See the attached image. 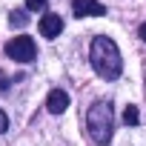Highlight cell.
Segmentation results:
<instances>
[{"instance_id":"8fae6325","label":"cell","mask_w":146,"mask_h":146,"mask_svg":"<svg viewBox=\"0 0 146 146\" xmlns=\"http://www.w3.org/2000/svg\"><path fill=\"white\" fill-rule=\"evenodd\" d=\"M6 89H9V78L0 72V92H6Z\"/></svg>"},{"instance_id":"277c9868","label":"cell","mask_w":146,"mask_h":146,"mask_svg":"<svg viewBox=\"0 0 146 146\" xmlns=\"http://www.w3.org/2000/svg\"><path fill=\"white\" fill-rule=\"evenodd\" d=\"M72 12L75 17H100L106 15V6L98 0H72Z\"/></svg>"},{"instance_id":"8992f818","label":"cell","mask_w":146,"mask_h":146,"mask_svg":"<svg viewBox=\"0 0 146 146\" xmlns=\"http://www.w3.org/2000/svg\"><path fill=\"white\" fill-rule=\"evenodd\" d=\"M60 32H63V20H60L57 15H43V17H40V35H43V37L52 40V37H57Z\"/></svg>"},{"instance_id":"3957f363","label":"cell","mask_w":146,"mask_h":146,"mask_svg":"<svg viewBox=\"0 0 146 146\" xmlns=\"http://www.w3.org/2000/svg\"><path fill=\"white\" fill-rule=\"evenodd\" d=\"M6 54L12 60H17V63H32L37 57V46H35V40L29 35H20V37H12L6 43Z\"/></svg>"},{"instance_id":"9c48e42d","label":"cell","mask_w":146,"mask_h":146,"mask_svg":"<svg viewBox=\"0 0 146 146\" xmlns=\"http://www.w3.org/2000/svg\"><path fill=\"white\" fill-rule=\"evenodd\" d=\"M43 6H46V0H26V9L29 12H40Z\"/></svg>"},{"instance_id":"52a82bcc","label":"cell","mask_w":146,"mask_h":146,"mask_svg":"<svg viewBox=\"0 0 146 146\" xmlns=\"http://www.w3.org/2000/svg\"><path fill=\"white\" fill-rule=\"evenodd\" d=\"M123 123H126V126H137V123H140V115H137L135 106H126V109H123Z\"/></svg>"},{"instance_id":"5b68a950","label":"cell","mask_w":146,"mask_h":146,"mask_svg":"<svg viewBox=\"0 0 146 146\" xmlns=\"http://www.w3.org/2000/svg\"><path fill=\"white\" fill-rule=\"evenodd\" d=\"M46 109H49L52 115H63V112L69 109V95H66L63 89H52L49 98H46Z\"/></svg>"},{"instance_id":"7c38bea8","label":"cell","mask_w":146,"mask_h":146,"mask_svg":"<svg viewBox=\"0 0 146 146\" xmlns=\"http://www.w3.org/2000/svg\"><path fill=\"white\" fill-rule=\"evenodd\" d=\"M140 37H143V40H146V23H143V26H140Z\"/></svg>"},{"instance_id":"6da1fadb","label":"cell","mask_w":146,"mask_h":146,"mask_svg":"<svg viewBox=\"0 0 146 146\" xmlns=\"http://www.w3.org/2000/svg\"><path fill=\"white\" fill-rule=\"evenodd\" d=\"M89 60H92V69L103 80H117L120 72H123V60H120V52L115 46L112 37L106 35H98L92 37V46H89Z\"/></svg>"},{"instance_id":"7a4b0ae2","label":"cell","mask_w":146,"mask_h":146,"mask_svg":"<svg viewBox=\"0 0 146 146\" xmlns=\"http://www.w3.org/2000/svg\"><path fill=\"white\" fill-rule=\"evenodd\" d=\"M86 129H89L92 140L100 143V146H106L112 140V135H115V106H112V100H98V103L89 106Z\"/></svg>"},{"instance_id":"30bf717a","label":"cell","mask_w":146,"mask_h":146,"mask_svg":"<svg viewBox=\"0 0 146 146\" xmlns=\"http://www.w3.org/2000/svg\"><path fill=\"white\" fill-rule=\"evenodd\" d=\"M6 129H9V117H6V112H3V109H0V135H3Z\"/></svg>"},{"instance_id":"ba28073f","label":"cell","mask_w":146,"mask_h":146,"mask_svg":"<svg viewBox=\"0 0 146 146\" xmlns=\"http://www.w3.org/2000/svg\"><path fill=\"white\" fill-rule=\"evenodd\" d=\"M9 23H12V26H26V23H29V15H26L23 9H15L12 17H9Z\"/></svg>"}]
</instances>
